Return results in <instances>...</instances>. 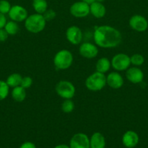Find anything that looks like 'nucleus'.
Listing matches in <instances>:
<instances>
[{"mask_svg": "<svg viewBox=\"0 0 148 148\" xmlns=\"http://www.w3.org/2000/svg\"><path fill=\"white\" fill-rule=\"evenodd\" d=\"M104 0H95V1H99V2H103Z\"/></svg>", "mask_w": 148, "mask_h": 148, "instance_id": "obj_34", "label": "nucleus"}, {"mask_svg": "<svg viewBox=\"0 0 148 148\" xmlns=\"http://www.w3.org/2000/svg\"><path fill=\"white\" fill-rule=\"evenodd\" d=\"M66 39L73 45H78L81 43L83 39V33L79 27L71 25L66 30L65 33Z\"/></svg>", "mask_w": 148, "mask_h": 148, "instance_id": "obj_11", "label": "nucleus"}, {"mask_svg": "<svg viewBox=\"0 0 148 148\" xmlns=\"http://www.w3.org/2000/svg\"><path fill=\"white\" fill-rule=\"evenodd\" d=\"M26 89L23 88L22 86H17L15 88H12V90L11 92V95L12 99L16 102H23L25 101L27 95V92H26Z\"/></svg>", "mask_w": 148, "mask_h": 148, "instance_id": "obj_18", "label": "nucleus"}, {"mask_svg": "<svg viewBox=\"0 0 148 148\" xmlns=\"http://www.w3.org/2000/svg\"><path fill=\"white\" fill-rule=\"evenodd\" d=\"M73 62V56L70 51L62 49L56 53L53 59L55 68L58 70H65L69 69Z\"/></svg>", "mask_w": 148, "mask_h": 148, "instance_id": "obj_3", "label": "nucleus"}, {"mask_svg": "<svg viewBox=\"0 0 148 148\" xmlns=\"http://www.w3.org/2000/svg\"><path fill=\"white\" fill-rule=\"evenodd\" d=\"M81 1H84V2L87 3V4H91V3L94 2V1H95V0H81Z\"/></svg>", "mask_w": 148, "mask_h": 148, "instance_id": "obj_33", "label": "nucleus"}, {"mask_svg": "<svg viewBox=\"0 0 148 148\" xmlns=\"http://www.w3.org/2000/svg\"><path fill=\"white\" fill-rule=\"evenodd\" d=\"M10 92V87L6 81L0 80V101H3L8 96Z\"/></svg>", "mask_w": 148, "mask_h": 148, "instance_id": "obj_25", "label": "nucleus"}, {"mask_svg": "<svg viewBox=\"0 0 148 148\" xmlns=\"http://www.w3.org/2000/svg\"><path fill=\"white\" fill-rule=\"evenodd\" d=\"M42 15H43L44 18L45 19V20H46V22H49L54 20V19L56 17L57 13L55 12V10H52V9H47V10H46V12H45Z\"/></svg>", "mask_w": 148, "mask_h": 148, "instance_id": "obj_27", "label": "nucleus"}, {"mask_svg": "<svg viewBox=\"0 0 148 148\" xmlns=\"http://www.w3.org/2000/svg\"><path fill=\"white\" fill-rule=\"evenodd\" d=\"M25 27L31 33H39L44 30L46 21L41 14H32L25 20Z\"/></svg>", "mask_w": 148, "mask_h": 148, "instance_id": "obj_2", "label": "nucleus"}, {"mask_svg": "<svg viewBox=\"0 0 148 148\" xmlns=\"http://www.w3.org/2000/svg\"><path fill=\"white\" fill-rule=\"evenodd\" d=\"M4 29L6 30L9 36H15L19 31V25L16 22L10 20L6 23Z\"/></svg>", "mask_w": 148, "mask_h": 148, "instance_id": "obj_22", "label": "nucleus"}, {"mask_svg": "<svg viewBox=\"0 0 148 148\" xmlns=\"http://www.w3.org/2000/svg\"><path fill=\"white\" fill-rule=\"evenodd\" d=\"M110 62L112 67L118 72L126 71L131 66L130 56L123 53L115 54Z\"/></svg>", "mask_w": 148, "mask_h": 148, "instance_id": "obj_6", "label": "nucleus"}, {"mask_svg": "<svg viewBox=\"0 0 148 148\" xmlns=\"http://www.w3.org/2000/svg\"><path fill=\"white\" fill-rule=\"evenodd\" d=\"M7 22V17H6L5 14L0 13V29L4 28Z\"/></svg>", "mask_w": 148, "mask_h": 148, "instance_id": "obj_31", "label": "nucleus"}, {"mask_svg": "<svg viewBox=\"0 0 148 148\" xmlns=\"http://www.w3.org/2000/svg\"><path fill=\"white\" fill-rule=\"evenodd\" d=\"M19 148H36V145H35L34 143H32V142L28 141L23 143Z\"/></svg>", "mask_w": 148, "mask_h": 148, "instance_id": "obj_30", "label": "nucleus"}, {"mask_svg": "<svg viewBox=\"0 0 148 148\" xmlns=\"http://www.w3.org/2000/svg\"><path fill=\"white\" fill-rule=\"evenodd\" d=\"M131 64L133 65L134 66H140L145 62V58L140 53H134L130 56Z\"/></svg>", "mask_w": 148, "mask_h": 148, "instance_id": "obj_24", "label": "nucleus"}, {"mask_svg": "<svg viewBox=\"0 0 148 148\" xmlns=\"http://www.w3.org/2000/svg\"><path fill=\"white\" fill-rule=\"evenodd\" d=\"M106 82L110 88L113 89H119L123 85V77L118 72H112L106 76Z\"/></svg>", "mask_w": 148, "mask_h": 148, "instance_id": "obj_15", "label": "nucleus"}, {"mask_svg": "<svg viewBox=\"0 0 148 148\" xmlns=\"http://www.w3.org/2000/svg\"><path fill=\"white\" fill-rule=\"evenodd\" d=\"M74 108H75V105H74L73 101L71 99H65L61 105V109L65 114H70L73 112Z\"/></svg>", "mask_w": 148, "mask_h": 148, "instance_id": "obj_23", "label": "nucleus"}, {"mask_svg": "<svg viewBox=\"0 0 148 148\" xmlns=\"http://www.w3.org/2000/svg\"><path fill=\"white\" fill-rule=\"evenodd\" d=\"M8 33L4 28L0 29V42H4L8 38Z\"/></svg>", "mask_w": 148, "mask_h": 148, "instance_id": "obj_29", "label": "nucleus"}, {"mask_svg": "<svg viewBox=\"0 0 148 148\" xmlns=\"http://www.w3.org/2000/svg\"><path fill=\"white\" fill-rule=\"evenodd\" d=\"M106 76L104 74L97 72L90 75L85 81V86L89 90L92 92H97L105 87Z\"/></svg>", "mask_w": 148, "mask_h": 148, "instance_id": "obj_4", "label": "nucleus"}, {"mask_svg": "<svg viewBox=\"0 0 148 148\" xmlns=\"http://www.w3.org/2000/svg\"><path fill=\"white\" fill-rule=\"evenodd\" d=\"M111 67V62L106 57H102L96 63V71L100 73H106Z\"/></svg>", "mask_w": 148, "mask_h": 148, "instance_id": "obj_19", "label": "nucleus"}, {"mask_svg": "<svg viewBox=\"0 0 148 148\" xmlns=\"http://www.w3.org/2000/svg\"><path fill=\"white\" fill-rule=\"evenodd\" d=\"M8 15L11 20L16 23H20V22L26 20V19L28 16V13L27 10L23 6L16 4V5L12 6Z\"/></svg>", "mask_w": 148, "mask_h": 148, "instance_id": "obj_9", "label": "nucleus"}, {"mask_svg": "<svg viewBox=\"0 0 148 148\" xmlns=\"http://www.w3.org/2000/svg\"><path fill=\"white\" fill-rule=\"evenodd\" d=\"M90 14L97 19H101L106 14V8L102 2L94 1L89 4Z\"/></svg>", "mask_w": 148, "mask_h": 148, "instance_id": "obj_16", "label": "nucleus"}, {"mask_svg": "<svg viewBox=\"0 0 148 148\" xmlns=\"http://www.w3.org/2000/svg\"><path fill=\"white\" fill-rule=\"evenodd\" d=\"M70 13L75 18H84L90 14L89 4L83 1L74 2L70 7Z\"/></svg>", "mask_w": 148, "mask_h": 148, "instance_id": "obj_7", "label": "nucleus"}, {"mask_svg": "<svg viewBox=\"0 0 148 148\" xmlns=\"http://www.w3.org/2000/svg\"><path fill=\"white\" fill-rule=\"evenodd\" d=\"M23 77L18 73H12L7 77L6 82L10 88H14L15 87L20 86L21 84Z\"/></svg>", "mask_w": 148, "mask_h": 148, "instance_id": "obj_20", "label": "nucleus"}, {"mask_svg": "<svg viewBox=\"0 0 148 148\" xmlns=\"http://www.w3.org/2000/svg\"><path fill=\"white\" fill-rule=\"evenodd\" d=\"M126 77L128 80L133 84H139L144 79V72L138 66H131L126 70Z\"/></svg>", "mask_w": 148, "mask_h": 148, "instance_id": "obj_13", "label": "nucleus"}, {"mask_svg": "<svg viewBox=\"0 0 148 148\" xmlns=\"http://www.w3.org/2000/svg\"><path fill=\"white\" fill-rule=\"evenodd\" d=\"M32 7L36 13L43 14L48 9V4L46 0H33Z\"/></svg>", "mask_w": 148, "mask_h": 148, "instance_id": "obj_21", "label": "nucleus"}, {"mask_svg": "<svg viewBox=\"0 0 148 148\" xmlns=\"http://www.w3.org/2000/svg\"><path fill=\"white\" fill-rule=\"evenodd\" d=\"M11 7V4L7 0H0V13L8 14Z\"/></svg>", "mask_w": 148, "mask_h": 148, "instance_id": "obj_26", "label": "nucleus"}, {"mask_svg": "<svg viewBox=\"0 0 148 148\" xmlns=\"http://www.w3.org/2000/svg\"><path fill=\"white\" fill-rule=\"evenodd\" d=\"M70 148H90L89 138L84 133H76L71 137Z\"/></svg>", "mask_w": 148, "mask_h": 148, "instance_id": "obj_12", "label": "nucleus"}, {"mask_svg": "<svg viewBox=\"0 0 148 148\" xmlns=\"http://www.w3.org/2000/svg\"><path fill=\"white\" fill-rule=\"evenodd\" d=\"M90 148H104L106 145L105 138L102 133L94 132L89 138Z\"/></svg>", "mask_w": 148, "mask_h": 148, "instance_id": "obj_17", "label": "nucleus"}, {"mask_svg": "<svg viewBox=\"0 0 148 148\" xmlns=\"http://www.w3.org/2000/svg\"><path fill=\"white\" fill-rule=\"evenodd\" d=\"M139 137L137 133L132 130L126 131L122 137V143L126 148H133L138 145Z\"/></svg>", "mask_w": 148, "mask_h": 148, "instance_id": "obj_14", "label": "nucleus"}, {"mask_svg": "<svg viewBox=\"0 0 148 148\" xmlns=\"http://www.w3.org/2000/svg\"><path fill=\"white\" fill-rule=\"evenodd\" d=\"M54 148H70V147L67 145L65 144H61V145H58L55 146Z\"/></svg>", "mask_w": 148, "mask_h": 148, "instance_id": "obj_32", "label": "nucleus"}, {"mask_svg": "<svg viewBox=\"0 0 148 148\" xmlns=\"http://www.w3.org/2000/svg\"><path fill=\"white\" fill-rule=\"evenodd\" d=\"M32 85H33V79L30 77L26 76L22 78L20 86L23 87V88H25V89L30 88L32 86Z\"/></svg>", "mask_w": 148, "mask_h": 148, "instance_id": "obj_28", "label": "nucleus"}, {"mask_svg": "<svg viewBox=\"0 0 148 148\" xmlns=\"http://www.w3.org/2000/svg\"><path fill=\"white\" fill-rule=\"evenodd\" d=\"M78 50L80 55L82 57L88 59H94L98 55L99 53L98 46L89 42L81 43Z\"/></svg>", "mask_w": 148, "mask_h": 148, "instance_id": "obj_10", "label": "nucleus"}, {"mask_svg": "<svg viewBox=\"0 0 148 148\" xmlns=\"http://www.w3.org/2000/svg\"><path fill=\"white\" fill-rule=\"evenodd\" d=\"M94 40L98 47L113 49L121 43L122 35L115 27L110 25H100L94 30Z\"/></svg>", "mask_w": 148, "mask_h": 148, "instance_id": "obj_1", "label": "nucleus"}, {"mask_svg": "<svg viewBox=\"0 0 148 148\" xmlns=\"http://www.w3.org/2000/svg\"><path fill=\"white\" fill-rule=\"evenodd\" d=\"M129 26L132 30L136 32H145L148 28V21L141 14H134L131 16L129 21Z\"/></svg>", "mask_w": 148, "mask_h": 148, "instance_id": "obj_8", "label": "nucleus"}, {"mask_svg": "<svg viewBox=\"0 0 148 148\" xmlns=\"http://www.w3.org/2000/svg\"><path fill=\"white\" fill-rule=\"evenodd\" d=\"M55 92L63 99H72L75 94V88L70 81L61 80L55 85Z\"/></svg>", "mask_w": 148, "mask_h": 148, "instance_id": "obj_5", "label": "nucleus"}]
</instances>
